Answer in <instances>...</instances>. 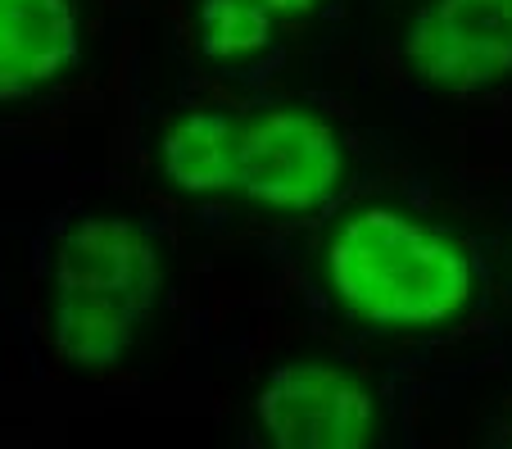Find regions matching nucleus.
I'll list each match as a JSON object with an SVG mask.
<instances>
[{
    "label": "nucleus",
    "mask_w": 512,
    "mask_h": 449,
    "mask_svg": "<svg viewBox=\"0 0 512 449\" xmlns=\"http://www.w3.org/2000/svg\"><path fill=\"white\" fill-rule=\"evenodd\" d=\"M327 286L354 318L390 332H426L472 304L476 268L454 236L399 209L345 218L327 245Z\"/></svg>",
    "instance_id": "nucleus-1"
},
{
    "label": "nucleus",
    "mask_w": 512,
    "mask_h": 449,
    "mask_svg": "<svg viewBox=\"0 0 512 449\" xmlns=\"http://www.w3.org/2000/svg\"><path fill=\"white\" fill-rule=\"evenodd\" d=\"M164 291V254L132 218H82L55 250L50 336L73 368H114Z\"/></svg>",
    "instance_id": "nucleus-2"
},
{
    "label": "nucleus",
    "mask_w": 512,
    "mask_h": 449,
    "mask_svg": "<svg viewBox=\"0 0 512 449\" xmlns=\"http://www.w3.org/2000/svg\"><path fill=\"white\" fill-rule=\"evenodd\" d=\"M340 177H345V146L336 127L313 109L281 105L236 127L232 196L281 214H304L336 196Z\"/></svg>",
    "instance_id": "nucleus-3"
},
{
    "label": "nucleus",
    "mask_w": 512,
    "mask_h": 449,
    "mask_svg": "<svg viewBox=\"0 0 512 449\" xmlns=\"http://www.w3.org/2000/svg\"><path fill=\"white\" fill-rule=\"evenodd\" d=\"M404 64L417 82L472 96L512 78V0H426L404 28Z\"/></svg>",
    "instance_id": "nucleus-4"
},
{
    "label": "nucleus",
    "mask_w": 512,
    "mask_h": 449,
    "mask_svg": "<svg viewBox=\"0 0 512 449\" xmlns=\"http://www.w3.org/2000/svg\"><path fill=\"white\" fill-rule=\"evenodd\" d=\"M259 422L272 449H368L377 400L368 381L322 359L286 363L259 395Z\"/></svg>",
    "instance_id": "nucleus-5"
},
{
    "label": "nucleus",
    "mask_w": 512,
    "mask_h": 449,
    "mask_svg": "<svg viewBox=\"0 0 512 449\" xmlns=\"http://www.w3.org/2000/svg\"><path fill=\"white\" fill-rule=\"evenodd\" d=\"M78 50V0H0V105L55 87Z\"/></svg>",
    "instance_id": "nucleus-6"
},
{
    "label": "nucleus",
    "mask_w": 512,
    "mask_h": 449,
    "mask_svg": "<svg viewBox=\"0 0 512 449\" xmlns=\"http://www.w3.org/2000/svg\"><path fill=\"white\" fill-rule=\"evenodd\" d=\"M236 127H241L236 118L213 109L177 114L159 141V168L168 186L182 196H227L236 164Z\"/></svg>",
    "instance_id": "nucleus-7"
},
{
    "label": "nucleus",
    "mask_w": 512,
    "mask_h": 449,
    "mask_svg": "<svg viewBox=\"0 0 512 449\" xmlns=\"http://www.w3.org/2000/svg\"><path fill=\"white\" fill-rule=\"evenodd\" d=\"M277 14L259 0H200L195 5V28L200 50L218 64H241L272 46L277 37Z\"/></svg>",
    "instance_id": "nucleus-8"
},
{
    "label": "nucleus",
    "mask_w": 512,
    "mask_h": 449,
    "mask_svg": "<svg viewBox=\"0 0 512 449\" xmlns=\"http://www.w3.org/2000/svg\"><path fill=\"white\" fill-rule=\"evenodd\" d=\"M259 5H268V10L277 14L281 23H290V19H309V14H318V10H322V0H259Z\"/></svg>",
    "instance_id": "nucleus-9"
}]
</instances>
